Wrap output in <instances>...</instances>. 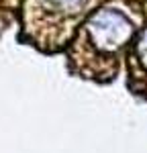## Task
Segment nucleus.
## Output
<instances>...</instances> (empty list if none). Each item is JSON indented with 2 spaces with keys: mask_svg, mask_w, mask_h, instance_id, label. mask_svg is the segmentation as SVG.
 <instances>
[{
  "mask_svg": "<svg viewBox=\"0 0 147 153\" xmlns=\"http://www.w3.org/2000/svg\"><path fill=\"white\" fill-rule=\"evenodd\" d=\"M98 47L114 49L131 37V23L117 10H100L88 25Z\"/></svg>",
  "mask_w": 147,
  "mask_h": 153,
  "instance_id": "nucleus-1",
  "label": "nucleus"
},
{
  "mask_svg": "<svg viewBox=\"0 0 147 153\" xmlns=\"http://www.w3.org/2000/svg\"><path fill=\"white\" fill-rule=\"evenodd\" d=\"M137 53H139L141 61L147 65V31H143L141 37H139V41H137Z\"/></svg>",
  "mask_w": 147,
  "mask_h": 153,
  "instance_id": "nucleus-2",
  "label": "nucleus"
},
{
  "mask_svg": "<svg viewBox=\"0 0 147 153\" xmlns=\"http://www.w3.org/2000/svg\"><path fill=\"white\" fill-rule=\"evenodd\" d=\"M51 2H55L57 6L68 8V10H78V8H82L86 4V0H51Z\"/></svg>",
  "mask_w": 147,
  "mask_h": 153,
  "instance_id": "nucleus-3",
  "label": "nucleus"
}]
</instances>
